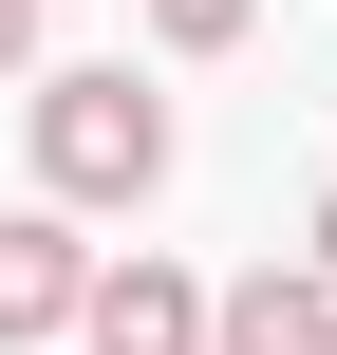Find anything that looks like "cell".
Here are the masks:
<instances>
[{
	"instance_id": "6da1fadb",
	"label": "cell",
	"mask_w": 337,
	"mask_h": 355,
	"mask_svg": "<svg viewBox=\"0 0 337 355\" xmlns=\"http://www.w3.org/2000/svg\"><path fill=\"white\" fill-rule=\"evenodd\" d=\"M19 131H38V206H75V225H113V206L169 187V94L131 56H56L19 94Z\"/></svg>"
},
{
	"instance_id": "7a4b0ae2",
	"label": "cell",
	"mask_w": 337,
	"mask_h": 355,
	"mask_svg": "<svg viewBox=\"0 0 337 355\" xmlns=\"http://www.w3.org/2000/svg\"><path fill=\"white\" fill-rule=\"evenodd\" d=\"M75 318H94L75 206H0V355H75Z\"/></svg>"
},
{
	"instance_id": "3957f363",
	"label": "cell",
	"mask_w": 337,
	"mask_h": 355,
	"mask_svg": "<svg viewBox=\"0 0 337 355\" xmlns=\"http://www.w3.org/2000/svg\"><path fill=\"white\" fill-rule=\"evenodd\" d=\"M206 300L225 281H188V262H94V318H75V355H206Z\"/></svg>"
},
{
	"instance_id": "277c9868",
	"label": "cell",
	"mask_w": 337,
	"mask_h": 355,
	"mask_svg": "<svg viewBox=\"0 0 337 355\" xmlns=\"http://www.w3.org/2000/svg\"><path fill=\"white\" fill-rule=\"evenodd\" d=\"M206 355H337V281L319 262H244L206 300Z\"/></svg>"
},
{
	"instance_id": "5b68a950",
	"label": "cell",
	"mask_w": 337,
	"mask_h": 355,
	"mask_svg": "<svg viewBox=\"0 0 337 355\" xmlns=\"http://www.w3.org/2000/svg\"><path fill=\"white\" fill-rule=\"evenodd\" d=\"M131 19H150V56H244L263 37V0H131Z\"/></svg>"
},
{
	"instance_id": "8992f818",
	"label": "cell",
	"mask_w": 337,
	"mask_h": 355,
	"mask_svg": "<svg viewBox=\"0 0 337 355\" xmlns=\"http://www.w3.org/2000/svg\"><path fill=\"white\" fill-rule=\"evenodd\" d=\"M0 94H38V0H0Z\"/></svg>"
},
{
	"instance_id": "52a82bcc",
	"label": "cell",
	"mask_w": 337,
	"mask_h": 355,
	"mask_svg": "<svg viewBox=\"0 0 337 355\" xmlns=\"http://www.w3.org/2000/svg\"><path fill=\"white\" fill-rule=\"evenodd\" d=\"M300 262H319V281H337V187H319V225H300Z\"/></svg>"
}]
</instances>
